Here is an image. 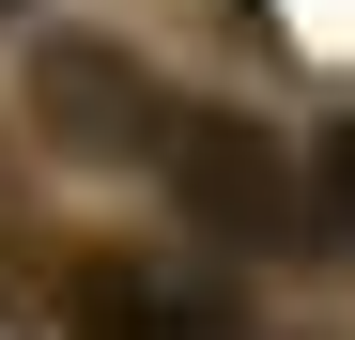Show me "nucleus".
I'll use <instances>...</instances> for the list:
<instances>
[{"label": "nucleus", "instance_id": "4", "mask_svg": "<svg viewBox=\"0 0 355 340\" xmlns=\"http://www.w3.org/2000/svg\"><path fill=\"white\" fill-rule=\"evenodd\" d=\"M309 232H324V248H355V108L309 139Z\"/></svg>", "mask_w": 355, "mask_h": 340}, {"label": "nucleus", "instance_id": "2", "mask_svg": "<svg viewBox=\"0 0 355 340\" xmlns=\"http://www.w3.org/2000/svg\"><path fill=\"white\" fill-rule=\"evenodd\" d=\"M31 124L62 139L78 170H124V155L170 139V93H155V62H139L124 31H46L31 46Z\"/></svg>", "mask_w": 355, "mask_h": 340}, {"label": "nucleus", "instance_id": "3", "mask_svg": "<svg viewBox=\"0 0 355 340\" xmlns=\"http://www.w3.org/2000/svg\"><path fill=\"white\" fill-rule=\"evenodd\" d=\"M78 340H232L216 278H78Z\"/></svg>", "mask_w": 355, "mask_h": 340}, {"label": "nucleus", "instance_id": "5", "mask_svg": "<svg viewBox=\"0 0 355 340\" xmlns=\"http://www.w3.org/2000/svg\"><path fill=\"white\" fill-rule=\"evenodd\" d=\"M0 16H16V0H0Z\"/></svg>", "mask_w": 355, "mask_h": 340}, {"label": "nucleus", "instance_id": "1", "mask_svg": "<svg viewBox=\"0 0 355 340\" xmlns=\"http://www.w3.org/2000/svg\"><path fill=\"white\" fill-rule=\"evenodd\" d=\"M155 170H170V201H186L201 248H309V186L263 139V108H170Z\"/></svg>", "mask_w": 355, "mask_h": 340}]
</instances>
